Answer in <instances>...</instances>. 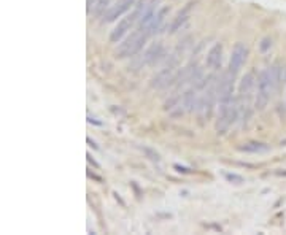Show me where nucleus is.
Listing matches in <instances>:
<instances>
[{
  "instance_id": "obj_8",
  "label": "nucleus",
  "mask_w": 286,
  "mask_h": 235,
  "mask_svg": "<svg viewBox=\"0 0 286 235\" xmlns=\"http://www.w3.org/2000/svg\"><path fill=\"white\" fill-rule=\"evenodd\" d=\"M134 3L135 0H119V2H116L104 13V22H113L118 18H121L126 11L130 10V7H134Z\"/></svg>"
},
{
  "instance_id": "obj_15",
  "label": "nucleus",
  "mask_w": 286,
  "mask_h": 235,
  "mask_svg": "<svg viewBox=\"0 0 286 235\" xmlns=\"http://www.w3.org/2000/svg\"><path fill=\"white\" fill-rule=\"evenodd\" d=\"M273 72V78H275V84L277 89H280L282 86L286 84V64H278L272 67Z\"/></svg>"
},
{
  "instance_id": "obj_12",
  "label": "nucleus",
  "mask_w": 286,
  "mask_h": 235,
  "mask_svg": "<svg viewBox=\"0 0 286 235\" xmlns=\"http://www.w3.org/2000/svg\"><path fill=\"white\" fill-rule=\"evenodd\" d=\"M192 2L191 3H188L185 8H183L178 15H176V18L172 21V24H170V27H169V32L170 33H175V32H178L180 29L185 26V22L190 19V13H191V8H192Z\"/></svg>"
},
{
  "instance_id": "obj_3",
  "label": "nucleus",
  "mask_w": 286,
  "mask_h": 235,
  "mask_svg": "<svg viewBox=\"0 0 286 235\" xmlns=\"http://www.w3.org/2000/svg\"><path fill=\"white\" fill-rule=\"evenodd\" d=\"M146 7H148V5H146L145 0H139V2L134 5V11H132V13H130L129 16H126V18H123L116 24V27H114L113 31H111V33H110V42L111 43H118L119 40H121L126 35V33L130 31V27H132L135 22L142 18V15L145 13Z\"/></svg>"
},
{
  "instance_id": "obj_1",
  "label": "nucleus",
  "mask_w": 286,
  "mask_h": 235,
  "mask_svg": "<svg viewBox=\"0 0 286 235\" xmlns=\"http://www.w3.org/2000/svg\"><path fill=\"white\" fill-rule=\"evenodd\" d=\"M273 91H277L273 72H272V68H264V70L257 75V83H256L254 107L257 110H264L267 107V104L272 99Z\"/></svg>"
},
{
  "instance_id": "obj_9",
  "label": "nucleus",
  "mask_w": 286,
  "mask_h": 235,
  "mask_svg": "<svg viewBox=\"0 0 286 235\" xmlns=\"http://www.w3.org/2000/svg\"><path fill=\"white\" fill-rule=\"evenodd\" d=\"M169 10L170 8L165 5V7H161L156 11V15H154V18L150 22V26H148V33H150V37L161 31L162 24L165 22V18H167V15H169Z\"/></svg>"
},
{
  "instance_id": "obj_17",
  "label": "nucleus",
  "mask_w": 286,
  "mask_h": 235,
  "mask_svg": "<svg viewBox=\"0 0 286 235\" xmlns=\"http://www.w3.org/2000/svg\"><path fill=\"white\" fill-rule=\"evenodd\" d=\"M224 178L229 181V183H234V185H242V183H245V178L243 176H240L237 173H224Z\"/></svg>"
},
{
  "instance_id": "obj_19",
  "label": "nucleus",
  "mask_w": 286,
  "mask_h": 235,
  "mask_svg": "<svg viewBox=\"0 0 286 235\" xmlns=\"http://www.w3.org/2000/svg\"><path fill=\"white\" fill-rule=\"evenodd\" d=\"M143 151H145V153L148 154V156H150V159H151V160H156V162H159V160H161V157H159V154H158V153H154L153 150H150V148H145V150H143Z\"/></svg>"
},
{
  "instance_id": "obj_11",
  "label": "nucleus",
  "mask_w": 286,
  "mask_h": 235,
  "mask_svg": "<svg viewBox=\"0 0 286 235\" xmlns=\"http://www.w3.org/2000/svg\"><path fill=\"white\" fill-rule=\"evenodd\" d=\"M221 59H222V45L221 43H215L213 47L210 48L205 57V64L208 68H216L221 65Z\"/></svg>"
},
{
  "instance_id": "obj_6",
  "label": "nucleus",
  "mask_w": 286,
  "mask_h": 235,
  "mask_svg": "<svg viewBox=\"0 0 286 235\" xmlns=\"http://www.w3.org/2000/svg\"><path fill=\"white\" fill-rule=\"evenodd\" d=\"M234 78L236 73L226 70L218 81V100H232L234 99Z\"/></svg>"
},
{
  "instance_id": "obj_4",
  "label": "nucleus",
  "mask_w": 286,
  "mask_h": 235,
  "mask_svg": "<svg viewBox=\"0 0 286 235\" xmlns=\"http://www.w3.org/2000/svg\"><path fill=\"white\" fill-rule=\"evenodd\" d=\"M247 57H248L247 45L242 42L236 43V47L232 48L231 59H229V70H231L232 73H238L240 68H242L245 65V62H247Z\"/></svg>"
},
{
  "instance_id": "obj_14",
  "label": "nucleus",
  "mask_w": 286,
  "mask_h": 235,
  "mask_svg": "<svg viewBox=\"0 0 286 235\" xmlns=\"http://www.w3.org/2000/svg\"><path fill=\"white\" fill-rule=\"evenodd\" d=\"M238 150L245 151V153L259 154V153H267L269 150H270V146H269L267 143H262V141H248V143H243Z\"/></svg>"
},
{
  "instance_id": "obj_20",
  "label": "nucleus",
  "mask_w": 286,
  "mask_h": 235,
  "mask_svg": "<svg viewBox=\"0 0 286 235\" xmlns=\"http://www.w3.org/2000/svg\"><path fill=\"white\" fill-rule=\"evenodd\" d=\"M88 2V11H91V8H94V5L97 3V0H86Z\"/></svg>"
},
{
  "instance_id": "obj_5",
  "label": "nucleus",
  "mask_w": 286,
  "mask_h": 235,
  "mask_svg": "<svg viewBox=\"0 0 286 235\" xmlns=\"http://www.w3.org/2000/svg\"><path fill=\"white\" fill-rule=\"evenodd\" d=\"M175 77H176V67L165 64V67L162 68V70L158 72L156 77L151 79V88L164 89L170 84H175Z\"/></svg>"
},
{
  "instance_id": "obj_18",
  "label": "nucleus",
  "mask_w": 286,
  "mask_h": 235,
  "mask_svg": "<svg viewBox=\"0 0 286 235\" xmlns=\"http://www.w3.org/2000/svg\"><path fill=\"white\" fill-rule=\"evenodd\" d=\"M272 48V38L270 37H266V38H262V42L259 45V49L262 51V53H266L267 49H270Z\"/></svg>"
},
{
  "instance_id": "obj_7",
  "label": "nucleus",
  "mask_w": 286,
  "mask_h": 235,
  "mask_svg": "<svg viewBox=\"0 0 286 235\" xmlns=\"http://www.w3.org/2000/svg\"><path fill=\"white\" fill-rule=\"evenodd\" d=\"M256 83H257V78L254 75V72H248L245 73L242 81H240V86H238V102H243L247 104V100L251 97V94H253V91L256 88Z\"/></svg>"
},
{
  "instance_id": "obj_13",
  "label": "nucleus",
  "mask_w": 286,
  "mask_h": 235,
  "mask_svg": "<svg viewBox=\"0 0 286 235\" xmlns=\"http://www.w3.org/2000/svg\"><path fill=\"white\" fill-rule=\"evenodd\" d=\"M181 107H183V111H194L197 110V94H196V89L191 88L188 89L185 94L181 97Z\"/></svg>"
},
{
  "instance_id": "obj_10",
  "label": "nucleus",
  "mask_w": 286,
  "mask_h": 235,
  "mask_svg": "<svg viewBox=\"0 0 286 235\" xmlns=\"http://www.w3.org/2000/svg\"><path fill=\"white\" fill-rule=\"evenodd\" d=\"M164 56V47L162 43H153L150 48L146 49V53L143 54V64L146 65H154L156 62L161 59V57Z\"/></svg>"
},
{
  "instance_id": "obj_16",
  "label": "nucleus",
  "mask_w": 286,
  "mask_h": 235,
  "mask_svg": "<svg viewBox=\"0 0 286 235\" xmlns=\"http://www.w3.org/2000/svg\"><path fill=\"white\" fill-rule=\"evenodd\" d=\"M110 3H111V0H97V3L94 5V15L97 16L104 15L105 11L110 8Z\"/></svg>"
},
{
  "instance_id": "obj_2",
  "label": "nucleus",
  "mask_w": 286,
  "mask_h": 235,
  "mask_svg": "<svg viewBox=\"0 0 286 235\" xmlns=\"http://www.w3.org/2000/svg\"><path fill=\"white\" fill-rule=\"evenodd\" d=\"M148 37H150L148 31L135 29V31L130 33V35L118 47L116 56L119 57V59H126V57H134L135 54H139L140 51H142L143 45L146 43Z\"/></svg>"
}]
</instances>
